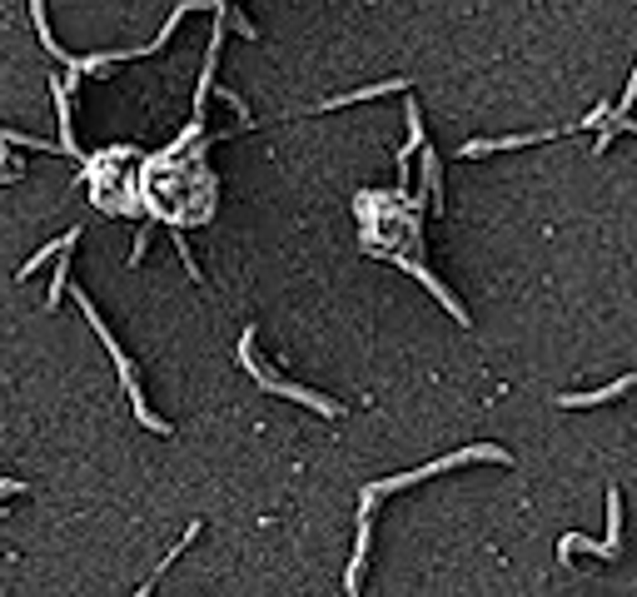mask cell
Returning a JSON list of instances; mask_svg holds the SVG:
<instances>
[{
	"label": "cell",
	"mask_w": 637,
	"mask_h": 597,
	"mask_svg": "<svg viewBox=\"0 0 637 597\" xmlns=\"http://www.w3.org/2000/svg\"><path fill=\"white\" fill-rule=\"evenodd\" d=\"M602 548H608V558H618V548H622V493L618 488H608V538H602Z\"/></svg>",
	"instance_id": "9c48e42d"
},
{
	"label": "cell",
	"mask_w": 637,
	"mask_h": 597,
	"mask_svg": "<svg viewBox=\"0 0 637 597\" xmlns=\"http://www.w3.org/2000/svg\"><path fill=\"white\" fill-rule=\"evenodd\" d=\"M632 100H637V66H632V75H628V90H622V100H618V115H628V110H632Z\"/></svg>",
	"instance_id": "7c38bea8"
},
{
	"label": "cell",
	"mask_w": 637,
	"mask_h": 597,
	"mask_svg": "<svg viewBox=\"0 0 637 597\" xmlns=\"http://www.w3.org/2000/svg\"><path fill=\"white\" fill-rule=\"evenodd\" d=\"M403 115H409V145L399 149V195L409 189V159L423 149V120H419V100L409 95V105H403Z\"/></svg>",
	"instance_id": "5b68a950"
},
{
	"label": "cell",
	"mask_w": 637,
	"mask_h": 597,
	"mask_svg": "<svg viewBox=\"0 0 637 597\" xmlns=\"http://www.w3.org/2000/svg\"><path fill=\"white\" fill-rule=\"evenodd\" d=\"M558 130H538V135H503V140H469L463 155L478 159V155H498V149H518V145H538V140H553Z\"/></svg>",
	"instance_id": "8992f818"
},
{
	"label": "cell",
	"mask_w": 637,
	"mask_h": 597,
	"mask_svg": "<svg viewBox=\"0 0 637 597\" xmlns=\"http://www.w3.org/2000/svg\"><path fill=\"white\" fill-rule=\"evenodd\" d=\"M364 562H369V508H359V542H354V562H349V592H359L364 582Z\"/></svg>",
	"instance_id": "52a82bcc"
},
{
	"label": "cell",
	"mask_w": 637,
	"mask_h": 597,
	"mask_svg": "<svg viewBox=\"0 0 637 597\" xmlns=\"http://www.w3.org/2000/svg\"><path fill=\"white\" fill-rule=\"evenodd\" d=\"M394 90H409V80H384V85H364V90H354V95H334V100H324V105H318V110H344V105L374 100V95H394Z\"/></svg>",
	"instance_id": "ba28073f"
},
{
	"label": "cell",
	"mask_w": 637,
	"mask_h": 597,
	"mask_svg": "<svg viewBox=\"0 0 637 597\" xmlns=\"http://www.w3.org/2000/svg\"><path fill=\"white\" fill-rule=\"evenodd\" d=\"M632 383H637V373H622V379H612L608 389H598V393H558V409H598V403L622 399Z\"/></svg>",
	"instance_id": "277c9868"
},
{
	"label": "cell",
	"mask_w": 637,
	"mask_h": 597,
	"mask_svg": "<svg viewBox=\"0 0 637 597\" xmlns=\"http://www.w3.org/2000/svg\"><path fill=\"white\" fill-rule=\"evenodd\" d=\"M76 298H80V309H85V319H90V324H95V334H100V344H105V349H110V359H115V369H120V383H125V389H130V409H135V419H140V423H145V429H155V433H169V423H165V419H155V413H150V403H145V393H140V383H135V369H130V359H125V354H120V344H115V339H110V329H105V324H100V314H95V304H90V294H80V289H76Z\"/></svg>",
	"instance_id": "3957f363"
},
{
	"label": "cell",
	"mask_w": 637,
	"mask_h": 597,
	"mask_svg": "<svg viewBox=\"0 0 637 597\" xmlns=\"http://www.w3.org/2000/svg\"><path fill=\"white\" fill-rule=\"evenodd\" d=\"M70 244H76V239H70ZM70 244H66V249H60V269H56V284H50V298H46L50 309L60 304V289H66V284H70Z\"/></svg>",
	"instance_id": "8fae6325"
},
{
	"label": "cell",
	"mask_w": 637,
	"mask_h": 597,
	"mask_svg": "<svg viewBox=\"0 0 637 597\" xmlns=\"http://www.w3.org/2000/svg\"><path fill=\"white\" fill-rule=\"evenodd\" d=\"M70 239H80V229H70V234H60V239H56V244H46V249H40V254H35V259H30V264H25V269H20V279H25V274H35V269H40V264H46V259H50V254H60V249H66V244H70Z\"/></svg>",
	"instance_id": "30bf717a"
},
{
	"label": "cell",
	"mask_w": 637,
	"mask_h": 597,
	"mask_svg": "<svg viewBox=\"0 0 637 597\" xmlns=\"http://www.w3.org/2000/svg\"><path fill=\"white\" fill-rule=\"evenodd\" d=\"M478 458H488V463H513V453H508V448H498V443H473V448H459V453H449V458H433V463L413 468V473H394V478H384V483L364 488V493H369V498H384V493H399V488L423 483V478H433V473H449V468L478 463Z\"/></svg>",
	"instance_id": "6da1fadb"
},
{
	"label": "cell",
	"mask_w": 637,
	"mask_h": 597,
	"mask_svg": "<svg viewBox=\"0 0 637 597\" xmlns=\"http://www.w3.org/2000/svg\"><path fill=\"white\" fill-rule=\"evenodd\" d=\"M239 364L254 373V383H259L264 393H279V399H294V403H304V409L324 413V419H339V413H344V403L324 399V393H314V389H299V383H289V379H274V373L264 369L259 359H254V329H244V339H239Z\"/></svg>",
	"instance_id": "7a4b0ae2"
}]
</instances>
